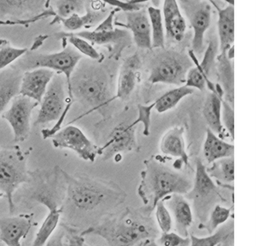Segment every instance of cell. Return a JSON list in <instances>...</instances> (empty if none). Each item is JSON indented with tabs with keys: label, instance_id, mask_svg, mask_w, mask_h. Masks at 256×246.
<instances>
[{
	"label": "cell",
	"instance_id": "7dc6e473",
	"mask_svg": "<svg viewBox=\"0 0 256 246\" xmlns=\"http://www.w3.org/2000/svg\"><path fill=\"white\" fill-rule=\"evenodd\" d=\"M47 38H48V35H39V36H37V37L35 38V40H34L32 46L29 48V51H34V50H36L37 48H39V47L44 43V41H45Z\"/></svg>",
	"mask_w": 256,
	"mask_h": 246
},
{
	"label": "cell",
	"instance_id": "4fadbf2b",
	"mask_svg": "<svg viewBox=\"0 0 256 246\" xmlns=\"http://www.w3.org/2000/svg\"><path fill=\"white\" fill-rule=\"evenodd\" d=\"M139 145L136 137V126L121 123L117 125L109 135L104 145L98 147V156L103 160L114 158L123 153L137 152Z\"/></svg>",
	"mask_w": 256,
	"mask_h": 246
},
{
	"label": "cell",
	"instance_id": "603a6c76",
	"mask_svg": "<svg viewBox=\"0 0 256 246\" xmlns=\"http://www.w3.org/2000/svg\"><path fill=\"white\" fill-rule=\"evenodd\" d=\"M215 69L218 78V84L223 91V100L229 104H234V70L231 59L224 53L216 56Z\"/></svg>",
	"mask_w": 256,
	"mask_h": 246
},
{
	"label": "cell",
	"instance_id": "9a60e30c",
	"mask_svg": "<svg viewBox=\"0 0 256 246\" xmlns=\"http://www.w3.org/2000/svg\"><path fill=\"white\" fill-rule=\"evenodd\" d=\"M125 23L114 20V26L130 32L135 45L141 49H151V30L147 11L140 9L125 12Z\"/></svg>",
	"mask_w": 256,
	"mask_h": 246
},
{
	"label": "cell",
	"instance_id": "30bf717a",
	"mask_svg": "<svg viewBox=\"0 0 256 246\" xmlns=\"http://www.w3.org/2000/svg\"><path fill=\"white\" fill-rule=\"evenodd\" d=\"M51 142L54 148L71 150L87 162L93 163L98 156V146L75 125L69 124L61 128L51 137Z\"/></svg>",
	"mask_w": 256,
	"mask_h": 246
},
{
	"label": "cell",
	"instance_id": "836d02e7",
	"mask_svg": "<svg viewBox=\"0 0 256 246\" xmlns=\"http://www.w3.org/2000/svg\"><path fill=\"white\" fill-rule=\"evenodd\" d=\"M232 208L226 207L222 204H215L211 211L209 212V215L207 217V220L204 224L199 225V228H203L207 230L209 234L213 233L217 228L228 222V220L231 217Z\"/></svg>",
	"mask_w": 256,
	"mask_h": 246
},
{
	"label": "cell",
	"instance_id": "3957f363",
	"mask_svg": "<svg viewBox=\"0 0 256 246\" xmlns=\"http://www.w3.org/2000/svg\"><path fill=\"white\" fill-rule=\"evenodd\" d=\"M68 202L80 211L121 204L126 193L116 184L85 176H73L62 170Z\"/></svg>",
	"mask_w": 256,
	"mask_h": 246
},
{
	"label": "cell",
	"instance_id": "d4e9b609",
	"mask_svg": "<svg viewBox=\"0 0 256 246\" xmlns=\"http://www.w3.org/2000/svg\"><path fill=\"white\" fill-rule=\"evenodd\" d=\"M104 19L103 11H95L92 10L89 6H87L86 12L84 14L74 13L68 17L61 18L54 16L53 20L50 22V25L55 23H60L66 30L70 32H77L81 28H90L93 25L98 24Z\"/></svg>",
	"mask_w": 256,
	"mask_h": 246
},
{
	"label": "cell",
	"instance_id": "1f68e13d",
	"mask_svg": "<svg viewBox=\"0 0 256 246\" xmlns=\"http://www.w3.org/2000/svg\"><path fill=\"white\" fill-rule=\"evenodd\" d=\"M147 14L151 30V47L152 48H165V29L162 19V13L159 7H147Z\"/></svg>",
	"mask_w": 256,
	"mask_h": 246
},
{
	"label": "cell",
	"instance_id": "5bb4252c",
	"mask_svg": "<svg viewBox=\"0 0 256 246\" xmlns=\"http://www.w3.org/2000/svg\"><path fill=\"white\" fill-rule=\"evenodd\" d=\"M71 33L87 40L91 44L108 46L110 56L115 60L120 58L124 49L129 46L132 41L130 33L126 29L119 27H115L110 31L83 30Z\"/></svg>",
	"mask_w": 256,
	"mask_h": 246
},
{
	"label": "cell",
	"instance_id": "ba28073f",
	"mask_svg": "<svg viewBox=\"0 0 256 246\" xmlns=\"http://www.w3.org/2000/svg\"><path fill=\"white\" fill-rule=\"evenodd\" d=\"M192 66L193 62L188 54L172 49H163V51L154 58L151 64L148 81L151 84L184 85L186 74Z\"/></svg>",
	"mask_w": 256,
	"mask_h": 246
},
{
	"label": "cell",
	"instance_id": "c3c4849f",
	"mask_svg": "<svg viewBox=\"0 0 256 246\" xmlns=\"http://www.w3.org/2000/svg\"><path fill=\"white\" fill-rule=\"evenodd\" d=\"M140 246H160L155 239H147L139 244Z\"/></svg>",
	"mask_w": 256,
	"mask_h": 246
},
{
	"label": "cell",
	"instance_id": "6da1fadb",
	"mask_svg": "<svg viewBox=\"0 0 256 246\" xmlns=\"http://www.w3.org/2000/svg\"><path fill=\"white\" fill-rule=\"evenodd\" d=\"M168 157L153 155L143 161L137 194L142 201L143 211L151 214L156 204L173 194L186 195L192 180L180 170L166 164Z\"/></svg>",
	"mask_w": 256,
	"mask_h": 246
},
{
	"label": "cell",
	"instance_id": "4316f807",
	"mask_svg": "<svg viewBox=\"0 0 256 246\" xmlns=\"http://www.w3.org/2000/svg\"><path fill=\"white\" fill-rule=\"evenodd\" d=\"M208 175L213 181L222 188H228L233 191L234 181V158L226 157L219 159L206 167Z\"/></svg>",
	"mask_w": 256,
	"mask_h": 246
},
{
	"label": "cell",
	"instance_id": "484cf974",
	"mask_svg": "<svg viewBox=\"0 0 256 246\" xmlns=\"http://www.w3.org/2000/svg\"><path fill=\"white\" fill-rule=\"evenodd\" d=\"M203 155L208 164L219 159L231 157L234 155V145L226 142L217 136L210 129H206L205 140L203 143Z\"/></svg>",
	"mask_w": 256,
	"mask_h": 246
},
{
	"label": "cell",
	"instance_id": "7c38bea8",
	"mask_svg": "<svg viewBox=\"0 0 256 246\" xmlns=\"http://www.w3.org/2000/svg\"><path fill=\"white\" fill-rule=\"evenodd\" d=\"M64 87L63 76L61 74H55L39 103L40 108L34 125L56 122L61 117L66 106Z\"/></svg>",
	"mask_w": 256,
	"mask_h": 246
},
{
	"label": "cell",
	"instance_id": "7a4b0ae2",
	"mask_svg": "<svg viewBox=\"0 0 256 246\" xmlns=\"http://www.w3.org/2000/svg\"><path fill=\"white\" fill-rule=\"evenodd\" d=\"M80 233L83 236H99L109 246H135L147 239H156L158 229L150 214L140 208L126 209L120 215L92 225Z\"/></svg>",
	"mask_w": 256,
	"mask_h": 246
},
{
	"label": "cell",
	"instance_id": "83f0119b",
	"mask_svg": "<svg viewBox=\"0 0 256 246\" xmlns=\"http://www.w3.org/2000/svg\"><path fill=\"white\" fill-rule=\"evenodd\" d=\"M21 76L20 71L12 69L0 74V117L12 99L19 94Z\"/></svg>",
	"mask_w": 256,
	"mask_h": 246
},
{
	"label": "cell",
	"instance_id": "277c9868",
	"mask_svg": "<svg viewBox=\"0 0 256 246\" xmlns=\"http://www.w3.org/2000/svg\"><path fill=\"white\" fill-rule=\"evenodd\" d=\"M71 92L74 101L77 100L88 108V111L79 118L94 111L104 114L114 101L109 79L101 70H88L77 74L71 79Z\"/></svg>",
	"mask_w": 256,
	"mask_h": 246
},
{
	"label": "cell",
	"instance_id": "8fae6325",
	"mask_svg": "<svg viewBox=\"0 0 256 246\" xmlns=\"http://www.w3.org/2000/svg\"><path fill=\"white\" fill-rule=\"evenodd\" d=\"M39 105L36 101L22 96H15L10 102V106L1 117L8 122L13 132V140L16 143L25 141L31 129V116L33 110Z\"/></svg>",
	"mask_w": 256,
	"mask_h": 246
},
{
	"label": "cell",
	"instance_id": "f5cc1de1",
	"mask_svg": "<svg viewBox=\"0 0 256 246\" xmlns=\"http://www.w3.org/2000/svg\"><path fill=\"white\" fill-rule=\"evenodd\" d=\"M3 196H4V194H3V193H2V192H1V191H0V198H2V197H3Z\"/></svg>",
	"mask_w": 256,
	"mask_h": 246
},
{
	"label": "cell",
	"instance_id": "9c48e42d",
	"mask_svg": "<svg viewBox=\"0 0 256 246\" xmlns=\"http://www.w3.org/2000/svg\"><path fill=\"white\" fill-rule=\"evenodd\" d=\"M193 31L191 50L199 54L204 50L205 33L211 22L212 5L208 0H177Z\"/></svg>",
	"mask_w": 256,
	"mask_h": 246
},
{
	"label": "cell",
	"instance_id": "b9f144b4",
	"mask_svg": "<svg viewBox=\"0 0 256 246\" xmlns=\"http://www.w3.org/2000/svg\"><path fill=\"white\" fill-rule=\"evenodd\" d=\"M221 122L227 135L233 140L234 139V109H233V105L229 104L225 100H222Z\"/></svg>",
	"mask_w": 256,
	"mask_h": 246
},
{
	"label": "cell",
	"instance_id": "cb8c5ba5",
	"mask_svg": "<svg viewBox=\"0 0 256 246\" xmlns=\"http://www.w3.org/2000/svg\"><path fill=\"white\" fill-rule=\"evenodd\" d=\"M222 100H223L222 96L213 92H209V94L205 99L202 113L208 125V129H210L220 138L224 139L227 133L221 122Z\"/></svg>",
	"mask_w": 256,
	"mask_h": 246
},
{
	"label": "cell",
	"instance_id": "f907efd6",
	"mask_svg": "<svg viewBox=\"0 0 256 246\" xmlns=\"http://www.w3.org/2000/svg\"><path fill=\"white\" fill-rule=\"evenodd\" d=\"M152 2V6H155V7H159L160 5V1L161 0H150Z\"/></svg>",
	"mask_w": 256,
	"mask_h": 246
},
{
	"label": "cell",
	"instance_id": "f35d334b",
	"mask_svg": "<svg viewBox=\"0 0 256 246\" xmlns=\"http://www.w3.org/2000/svg\"><path fill=\"white\" fill-rule=\"evenodd\" d=\"M154 109V102L143 105V104H138L137 106V118L131 122L133 126H137L138 124L143 125V135L144 136H149L150 134V125H151V115L152 111Z\"/></svg>",
	"mask_w": 256,
	"mask_h": 246
},
{
	"label": "cell",
	"instance_id": "ac0fdd59",
	"mask_svg": "<svg viewBox=\"0 0 256 246\" xmlns=\"http://www.w3.org/2000/svg\"><path fill=\"white\" fill-rule=\"evenodd\" d=\"M140 67L141 59L137 53L124 60L119 70L114 100H127L131 96L140 78Z\"/></svg>",
	"mask_w": 256,
	"mask_h": 246
},
{
	"label": "cell",
	"instance_id": "4dcf8cb0",
	"mask_svg": "<svg viewBox=\"0 0 256 246\" xmlns=\"http://www.w3.org/2000/svg\"><path fill=\"white\" fill-rule=\"evenodd\" d=\"M62 207L51 209L47 211V215L43 220L40 228L38 229L31 246H44L49 238L55 232L60 221Z\"/></svg>",
	"mask_w": 256,
	"mask_h": 246
},
{
	"label": "cell",
	"instance_id": "d6a6232c",
	"mask_svg": "<svg viewBox=\"0 0 256 246\" xmlns=\"http://www.w3.org/2000/svg\"><path fill=\"white\" fill-rule=\"evenodd\" d=\"M57 37L60 38V40L63 43V46H66V43L68 42L81 55L83 54L92 60H96L97 62H101L103 60V56L87 40L71 32H61L57 35Z\"/></svg>",
	"mask_w": 256,
	"mask_h": 246
},
{
	"label": "cell",
	"instance_id": "60d3db41",
	"mask_svg": "<svg viewBox=\"0 0 256 246\" xmlns=\"http://www.w3.org/2000/svg\"><path fill=\"white\" fill-rule=\"evenodd\" d=\"M156 242L160 246H189L190 237L182 236L177 232H172V231L161 232Z\"/></svg>",
	"mask_w": 256,
	"mask_h": 246
},
{
	"label": "cell",
	"instance_id": "816d5d0a",
	"mask_svg": "<svg viewBox=\"0 0 256 246\" xmlns=\"http://www.w3.org/2000/svg\"><path fill=\"white\" fill-rule=\"evenodd\" d=\"M50 1H51V0H46V2H45V4H44L45 8H49V3H50Z\"/></svg>",
	"mask_w": 256,
	"mask_h": 246
},
{
	"label": "cell",
	"instance_id": "ab89813d",
	"mask_svg": "<svg viewBox=\"0 0 256 246\" xmlns=\"http://www.w3.org/2000/svg\"><path fill=\"white\" fill-rule=\"evenodd\" d=\"M216 56H217V45L213 42V40H211L207 48L205 49L202 60L198 61V65L200 69L202 70L203 74L207 78H210V72L212 71L213 68H215Z\"/></svg>",
	"mask_w": 256,
	"mask_h": 246
},
{
	"label": "cell",
	"instance_id": "2e32d148",
	"mask_svg": "<svg viewBox=\"0 0 256 246\" xmlns=\"http://www.w3.org/2000/svg\"><path fill=\"white\" fill-rule=\"evenodd\" d=\"M32 214L0 218V241L5 246H22V240L28 235L33 225Z\"/></svg>",
	"mask_w": 256,
	"mask_h": 246
},
{
	"label": "cell",
	"instance_id": "5b68a950",
	"mask_svg": "<svg viewBox=\"0 0 256 246\" xmlns=\"http://www.w3.org/2000/svg\"><path fill=\"white\" fill-rule=\"evenodd\" d=\"M30 181L27 169V154L18 146H0V191L7 198L9 212L15 210L14 192L24 183Z\"/></svg>",
	"mask_w": 256,
	"mask_h": 246
},
{
	"label": "cell",
	"instance_id": "d590c367",
	"mask_svg": "<svg viewBox=\"0 0 256 246\" xmlns=\"http://www.w3.org/2000/svg\"><path fill=\"white\" fill-rule=\"evenodd\" d=\"M88 0H55V16L65 18L74 13L84 14L87 9Z\"/></svg>",
	"mask_w": 256,
	"mask_h": 246
},
{
	"label": "cell",
	"instance_id": "bcb514c9",
	"mask_svg": "<svg viewBox=\"0 0 256 246\" xmlns=\"http://www.w3.org/2000/svg\"><path fill=\"white\" fill-rule=\"evenodd\" d=\"M44 246H64V230L62 226L56 233H53Z\"/></svg>",
	"mask_w": 256,
	"mask_h": 246
},
{
	"label": "cell",
	"instance_id": "74e56055",
	"mask_svg": "<svg viewBox=\"0 0 256 246\" xmlns=\"http://www.w3.org/2000/svg\"><path fill=\"white\" fill-rule=\"evenodd\" d=\"M153 211H155V219L158 230L160 232L171 231L173 228V220L166 203L163 200L159 201Z\"/></svg>",
	"mask_w": 256,
	"mask_h": 246
},
{
	"label": "cell",
	"instance_id": "52a82bcc",
	"mask_svg": "<svg viewBox=\"0 0 256 246\" xmlns=\"http://www.w3.org/2000/svg\"><path fill=\"white\" fill-rule=\"evenodd\" d=\"M187 198L193 203L194 212L202 225L206 222L209 212L215 204L225 202L222 194L219 191V186L213 181L206 171V165L201 159H196L194 180L192 187L186 194Z\"/></svg>",
	"mask_w": 256,
	"mask_h": 246
},
{
	"label": "cell",
	"instance_id": "ee69618b",
	"mask_svg": "<svg viewBox=\"0 0 256 246\" xmlns=\"http://www.w3.org/2000/svg\"><path fill=\"white\" fill-rule=\"evenodd\" d=\"M64 230V246H89L83 236L78 230L64 225H61Z\"/></svg>",
	"mask_w": 256,
	"mask_h": 246
},
{
	"label": "cell",
	"instance_id": "8992f818",
	"mask_svg": "<svg viewBox=\"0 0 256 246\" xmlns=\"http://www.w3.org/2000/svg\"><path fill=\"white\" fill-rule=\"evenodd\" d=\"M81 58L82 56L78 51L66 45L63 46L62 50L54 53L28 54L20 60L18 66L24 71L34 68H47L56 74L63 75L66 80L68 97L73 99L71 92V76Z\"/></svg>",
	"mask_w": 256,
	"mask_h": 246
},
{
	"label": "cell",
	"instance_id": "681fc988",
	"mask_svg": "<svg viewBox=\"0 0 256 246\" xmlns=\"http://www.w3.org/2000/svg\"><path fill=\"white\" fill-rule=\"evenodd\" d=\"M217 246H233V239H229L227 241H224V242L218 244Z\"/></svg>",
	"mask_w": 256,
	"mask_h": 246
},
{
	"label": "cell",
	"instance_id": "7bdbcfd3",
	"mask_svg": "<svg viewBox=\"0 0 256 246\" xmlns=\"http://www.w3.org/2000/svg\"><path fill=\"white\" fill-rule=\"evenodd\" d=\"M104 4L117 8L119 11L132 12L142 9V4L150 0H101Z\"/></svg>",
	"mask_w": 256,
	"mask_h": 246
},
{
	"label": "cell",
	"instance_id": "44dd1931",
	"mask_svg": "<svg viewBox=\"0 0 256 246\" xmlns=\"http://www.w3.org/2000/svg\"><path fill=\"white\" fill-rule=\"evenodd\" d=\"M159 149L163 156L180 159L184 162L186 167L191 169L189 156L186 150L183 126H174L167 130L160 140Z\"/></svg>",
	"mask_w": 256,
	"mask_h": 246
},
{
	"label": "cell",
	"instance_id": "f1b7e54d",
	"mask_svg": "<svg viewBox=\"0 0 256 246\" xmlns=\"http://www.w3.org/2000/svg\"><path fill=\"white\" fill-rule=\"evenodd\" d=\"M193 93H194V89L190 87H187L185 85L177 86L176 88L168 90L167 92L162 94L159 98H157L154 101V109L156 110V112L160 114L165 113L173 109L174 107H176L183 98Z\"/></svg>",
	"mask_w": 256,
	"mask_h": 246
},
{
	"label": "cell",
	"instance_id": "8d00e7d4",
	"mask_svg": "<svg viewBox=\"0 0 256 246\" xmlns=\"http://www.w3.org/2000/svg\"><path fill=\"white\" fill-rule=\"evenodd\" d=\"M36 0H0V17L16 16L32 10Z\"/></svg>",
	"mask_w": 256,
	"mask_h": 246
},
{
	"label": "cell",
	"instance_id": "e0dca14e",
	"mask_svg": "<svg viewBox=\"0 0 256 246\" xmlns=\"http://www.w3.org/2000/svg\"><path fill=\"white\" fill-rule=\"evenodd\" d=\"M55 73L47 68H34L24 71L21 76L19 95L40 103Z\"/></svg>",
	"mask_w": 256,
	"mask_h": 246
},
{
	"label": "cell",
	"instance_id": "7402d4cb",
	"mask_svg": "<svg viewBox=\"0 0 256 246\" xmlns=\"http://www.w3.org/2000/svg\"><path fill=\"white\" fill-rule=\"evenodd\" d=\"M208 1L217 11V31L220 53L226 54V52L233 47L234 43V6L229 4L221 8L213 0Z\"/></svg>",
	"mask_w": 256,
	"mask_h": 246
},
{
	"label": "cell",
	"instance_id": "d6986e66",
	"mask_svg": "<svg viewBox=\"0 0 256 246\" xmlns=\"http://www.w3.org/2000/svg\"><path fill=\"white\" fill-rule=\"evenodd\" d=\"M162 19L165 35L176 42H181L186 33V20L177 0H163Z\"/></svg>",
	"mask_w": 256,
	"mask_h": 246
},
{
	"label": "cell",
	"instance_id": "f6af8a7d",
	"mask_svg": "<svg viewBox=\"0 0 256 246\" xmlns=\"http://www.w3.org/2000/svg\"><path fill=\"white\" fill-rule=\"evenodd\" d=\"M117 12H120L117 8H113L109 14L98 23V25L95 27V31H110L115 28L114 26V16Z\"/></svg>",
	"mask_w": 256,
	"mask_h": 246
},
{
	"label": "cell",
	"instance_id": "f546056e",
	"mask_svg": "<svg viewBox=\"0 0 256 246\" xmlns=\"http://www.w3.org/2000/svg\"><path fill=\"white\" fill-rule=\"evenodd\" d=\"M234 223L233 221L226 222L219 228H217L213 233L198 237L195 235H190V245L189 246H217L218 244L233 239L234 235Z\"/></svg>",
	"mask_w": 256,
	"mask_h": 246
},
{
	"label": "cell",
	"instance_id": "ffe728a7",
	"mask_svg": "<svg viewBox=\"0 0 256 246\" xmlns=\"http://www.w3.org/2000/svg\"><path fill=\"white\" fill-rule=\"evenodd\" d=\"M163 201L168 204L166 206L171 213L177 233L182 236H189V228L193 224V211L184 195L173 194Z\"/></svg>",
	"mask_w": 256,
	"mask_h": 246
},
{
	"label": "cell",
	"instance_id": "e575fe53",
	"mask_svg": "<svg viewBox=\"0 0 256 246\" xmlns=\"http://www.w3.org/2000/svg\"><path fill=\"white\" fill-rule=\"evenodd\" d=\"M28 51L29 48L15 47L9 40L0 38V71L23 57Z\"/></svg>",
	"mask_w": 256,
	"mask_h": 246
}]
</instances>
